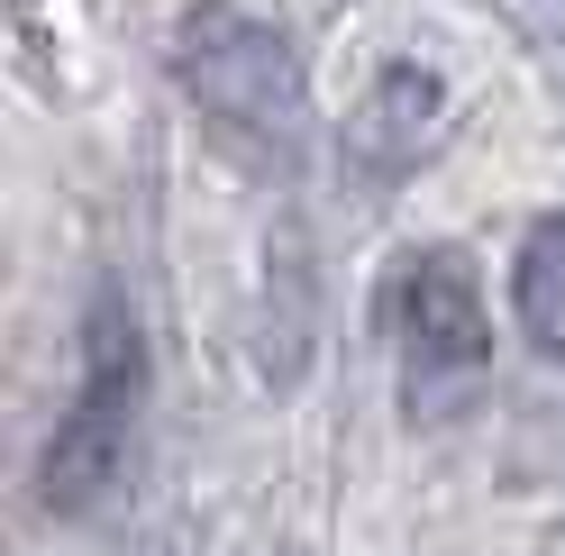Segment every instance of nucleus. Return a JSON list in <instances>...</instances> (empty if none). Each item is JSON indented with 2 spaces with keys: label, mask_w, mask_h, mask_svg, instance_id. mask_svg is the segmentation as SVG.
Instances as JSON below:
<instances>
[{
  "label": "nucleus",
  "mask_w": 565,
  "mask_h": 556,
  "mask_svg": "<svg viewBox=\"0 0 565 556\" xmlns=\"http://www.w3.org/2000/svg\"><path fill=\"white\" fill-rule=\"evenodd\" d=\"M137 402H147V346H137V320L119 292L92 301V346H83V393L64 410V429L46 447V502L55 511H83L110 493V474L128 457V429H137Z\"/></svg>",
  "instance_id": "nucleus-1"
},
{
  "label": "nucleus",
  "mask_w": 565,
  "mask_h": 556,
  "mask_svg": "<svg viewBox=\"0 0 565 556\" xmlns=\"http://www.w3.org/2000/svg\"><path fill=\"white\" fill-rule=\"evenodd\" d=\"M393 329H402V384L419 402V420H447L492 365V320H483V292L456 247H429L402 265Z\"/></svg>",
  "instance_id": "nucleus-3"
},
{
  "label": "nucleus",
  "mask_w": 565,
  "mask_h": 556,
  "mask_svg": "<svg viewBox=\"0 0 565 556\" xmlns=\"http://www.w3.org/2000/svg\"><path fill=\"white\" fill-rule=\"evenodd\" d=\"M511 310H520V338L539 346L547 365H565V220H539V228L520 237Z\"/></svg>",
  "instance_id": "nucleus-5"
},
{
  "label": "nucleus",
  "mask_w": 565,
  "mask_h": 556,
  "mask_svg": "<svg viewBox=\"0 0 565 556\" xmlns=\"http://www.w3.org/2000/svg\"><path fill=\"white\" fill-rule=\"evenodd\" d=\"M429 128H438V83L411 74V64H393V74L374 83V100L347 119V156H356V173L393 183V173H411L419 156H429Z\"/></svg>",
  "instance_id": "nucleus-4"
},
{
  "label": "nucleus",
  "mask_w": 565,
  "mask_h": 556,
  "mask_svg": "<svg viewBox=\"0 0 565 556\" xmlns=\"http://www.w3.org/2000/svg\"><path fill=\"white\" fill-rule=\"evenodd\" d=\"M173 64H183V92L228 137L292 147V128H301V64H292V46H282V28L246 19V10H192Z\"/></svg>",
  "instance_id": "nucleus-2"
}]
</instances>
